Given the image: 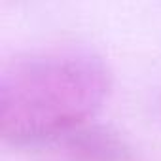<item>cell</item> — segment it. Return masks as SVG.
<instances>
[{"mask_svg": "<svg viewBox=\"0 0 161 161\" xmlns=\"http://www.w3.org/2000/svg\"><path fill=\"white\" fill-rule=\"evenodd\" d=\"M112 72L91 49L59 46L15 55L0 72V136L14 146L66 135L106 103Z\"/></svg>", "mask_w": 161, "mask_h": 161, "instance_id": "cell-1", "label": "cell"}]
</instances>
